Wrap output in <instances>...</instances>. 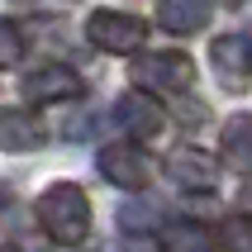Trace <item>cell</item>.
Returning a JSON list of instances; mask_svg holds the SVG:
<instances>
[{"instance_id":"obj_1","label":"cell","mask_w":252,"mask_h":252,"mask_svg":"<svg viewBox=\"0 0 252 252\" xmlns=\"http://www.w3.org/2000/svg\"><path fill=\"white\" fill-rule=\"evenodd\" d=\"M33 214H38L43 233L57 248H76V243L91 238V200H86L81 186H71V181L48 186L38 195V205H33Z\"/></svg>"},{"instance_id":"obj_2","label":"cell","mask_w":252,"mask_h":252,"mask_svg":"<svg viewBox=\"0 0 252 252\" xmlns=\"http://www.w3.org/2000/svg\"><path fill=\"white\" fill-rule=\"evenodd\" d=\"M86 33H91L95 48L128 57V53H138V48H143L148 24H143L138 14H124V10H95L91 19H86Z\"/></svg>"},{"instance_id":"obj_3","label":"cell","mask_w":252,"mask_h":252,"mask_svg":"<svg viewBox=\"0 0 252 252\" xmlns=\"http://www.w3.org/2000/svg\"><path fill=\"white\" fill-rule=\"evenodd\" d=\"M133 76H138V86H148V91L176 95V91H186V86L195 81V62L186 53H138L133 57Z\"/></svg>"},{"instance_id":"obj_4","label":"cell","mask_w":252,"mask_h":252,"mask_svg":"<svg viewBox=\"0 0 252 252\" xmlns=\"http://www.w3.org/2000/svg\"><path fill=\"white\" fill-rule=\"evenodd\" d=\"M171 186H181V190H195V195H210L214 186H219V162H214L205 148H171L167 162H162Z\"/></svg>"},{"instance_id":"obj_5","label":"cell","mask_w":252,"mask_h":252,"mask_svg":"<svg viewBox=\"0 0 252 252\" xmlns=\"http://www.w3.org/2000/svg\"><path fill=\"white\" fill-rule=\"evenodd\" d=\"M19 91H24L29 105H57V100H81L86 95V81H81V71L62 67V62H48V67L29 71Z\"/></svg>"},{"instance_id":"obj_6","label":"cell","mask_w":252,"mask_h":252,"mask_svg":"<svg viewBox=\"0 0 252 252\" xmlns=\"http://www.w3.org/2000/svg\"><path fill=\"white\" fill-rule=\"evenodd\" d=\"M114 119H119V128H124L133 143L157 138V133H162V124H167L162 105H157L153 95H143V91H124V95L114 100Z\"/></svg>"},{"instance_id":"obj_7","label":"cell","mask_w":252,"mask_h":252,"mask_svg":"<svg viewBox=\"0 0 252 252\" xmlns=\"http://www.w3.org/2000/svg\"><path fill=\"white\" fill-rule=\"evenodd\" d=\"M148 157H143V148H133V143H110V148H100V176L110 186H119V190H143L148 186Z\"/></svg>"},{"instance_id":"obj_8","label":"cell","mask_w":252,"mask_h":252,"mask_svg":"<svg viewBox=\"0 0 252 252\" xmlns=\"http://www.w3.org/2000/svg\"><path fill=\"white\" fill-rule=\"evenodd\" d=\"M214 5L210 0H157V24L167 33H200L210 24Z\"/></svg>"},{"instance_id":"obj_9","label":"cell","mask_w":252,"mask_h":252,"mask_svg":"<svg viewBox=\"0 0 252 252\" xmlns=\"http://www.w3.org/2000/svg\"><path fill=\"white\" fill-rule=\"evenodd\" d=\"M0 148L5 153H33V148H43V124L29 110H0Z\"/></svg>"},{"instance_id":"obj_10","label":"cell","mask_w":252,"mask_h":252,"mask_svg":"<svg viewBox=\"0 0 252 252\" xmlns=\"http://www.w3.org/2000/svg\"><path fill=\"white\" fill-rule=\"evenodd\" d=\"M219 148H224V162L233 171H252V114H233L219 133Z\"/></svg>"},{"instance_id":"obj_11","label":"cell","mask_w":252,"mask_h":252,"mask_svg":"<svg viewBox=\"0 0 252 252\" xmlns=\"http://www.w3.org/2000/svg\"><path fill=\"white\" fill-rule=\"evenodd\" d=\"M162 252H214V238L195 219H171L162 224Z\"/></svg>"},{"instance_id":"obj_12","label":"cell","mask_w":252,"mask_h":252,"mask_svg":"<svg viewBox=\"0 0 252 252\" xmlns=\"http://www.w3.org/2000/svg\"><path fill=\"white\" fill-rule=\"evenodd\" d=\"M210 57L224 76H238L252 67V33H224V38L210 43Z\"/></svg>"},{"instance_id":"obj_13","label":"cell","mask_w":252,"mask_h":252,"mask_svg":"<svg viewBox=\"0 0 252 252\" xmlns=\"http://www.w3.org/2000/svg\"><path fill=\"white\" fill-rule=\"evenodd\" d=\"M219 252H252V214H228L219 233H210Z\"/></svg>"},{"instance_id":"obj_14","label":"cell","mask_w":252,"mask_h":252,"mask_svg":"<svg viewBox=\"0 0 252 252\" xmlns=\"http://www.w3.org/2000/svg\"><path fill=\"white\" fill-rule=\"evenodd\" d=\"M19 53H24L19 24H14V19H0V71H5V67H14V62H19Z\"/></svg>"},{"instance_id":"obj_15","label":"cell","mask_w":252,"mask_h":252,"mask_svg":"<svg viewBox=\"0 0 252 252\" xmlns=\"http://www.w3.org/2000/svg\"><path fill=\"white\" fill-rule=\"evenodd\" d=\"M14 5H24V10H62V5H71V0H14Z\"/></svg>"},{"instance_id":"obj_16","label":"cell","mask_w":252,"mask_h":252,"mask_svg":"<svg viewBox=\"0 0 252 252\" xmlns=\"http://www.w3.org/2000/svg\"><path fill=\"white\" fill-rule=\"evenodd\" d=\"M0 252H19V248H14V243H0Z\"/></svg>"},{"instance_id":"obj_17","label":"cell","mask_w":252,"mask_h":252,"mask_svg":"<svg viewBox=\"0 0 252 252\" xmlns=\"http://www.w3.org/2000/svg\"><path fill=\"white\" fill-rule=\"evenodd\" d=\"M224 5H243V0H224Z\"/></svg>"}]
</instances>
